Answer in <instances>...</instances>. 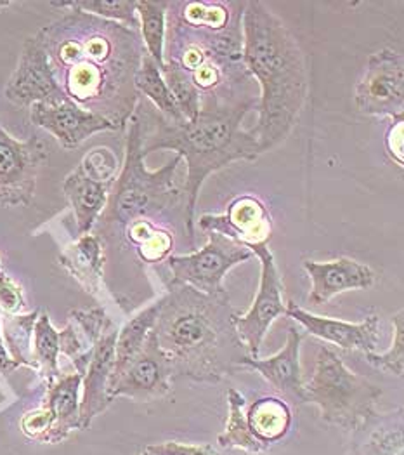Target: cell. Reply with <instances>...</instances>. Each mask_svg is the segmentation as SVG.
<instances>
[{"mask_svg":"<svg viewBox=\"0 0 404 455\" xmlns=\"http://www.w3.org/2000/svg\"><path fill=\"white\" fill-rule=\"evenodd\" d=\"M65 96L125 129L141 100L136 74L145 56L138 30L68 11L37 34Z\"/></svg>","mask_w":404,"mask_h":455,"instance_id":"cell-1","label":"cell"},{"mask_svg":"<svg viewBox=\"0 0 404 455\" xmlns=\"http://www.w3.org/2000/svg\"><path fill=\"white\" fill-rule=\"evenodd\" d=\"M243 9L245 2H169L163 67L186 76L202 108L247 103L236 98V89L252 78L242 58Z\"/></svg>","mask_w":404,"mask_h":455,"instance_id":"cell-2","label":"cell"},{"mask_svg":"<svg viewBox=\"0 0 404 455\" xmlns=\"http://www.w3.org/2000/svg\"><path fill=\"white\" fill-rule=\"evenodd\" d=\"M258 100L233 107H203L191 120L170 122L139 100L136 114L141 120L145 156L158 150H172L186 162L184 227L191 249L194 243V207L205 180L234 162H256L262 155L257 138L243 129V120Z\"/></svg>","mask_w":404,"mask_h":455,"instance_id":"cell-3","label":"cell"},{"mask_svg":"<svg viewBox=\"0 0 404 455\" xmlns=\"http://www.w3.org/2000/svg\"><path fill=\"white\" fill-rule=\"evenodd\" d=\"M242 34L243 65L260 87L257 125L250 132L265 153L285 143L300 118L309 96V65L292 30L265 2H245Z\"/></svg>","mask_w":404,"mask_h":455,"instance_id":"cell-4","label":"cell"},{"mask_svg":"<svg viewBox=\"0 0 404 455\" xmlns=\"http://www.w3.org/2000/svg\"><path fill=\"white\" fill-rule=\"evenodd\" d=\"M153 332L172 363L174 379L221 382L250 356L234 327L227 292L203 294L189 285L165 283Z\"/></svg>","mask_w":404,"mask_h":455,"instance_id":"cell-5","label":"cell"},{"mask_svg":"<svg viewBox=\"0 0 404 455\" xmlns=\"http://www.w3.org/2000/svg\"><path fill=\"white\" fill-rule=\"evenodd\" d=\"M127 127L122 171L111 187L103 214L92 228L103 247L115 243L127 228L138 225L170 228L167 221H170L172 211L184 214V190L178 183V169L183 158L174 155L162 169L149 171L143 152L141 120L136 112Z\"/></svg>","mask_w":404,"mask_h":455,"instance_id":"cell-6","label":"cell"},{"mask_svg":"<svg viewBox=\"0 0 404 455\" xmlns=\"http://www.w3.org/2000/svg\"><path fill=\"white\" fill-rule=\"evenodd\" d=\"M305 403L318 407L321 419L345 431H360L375 418L382 389L371 380L353 372L342 358L321 346L313 376L304 382Z\"/></svg>","mask_w":404,"mask_h":455,"instance_id":"cell-7","label":"cell"},{"mask_svg":"<svg viewBox=\"0 0 404 455\" xmlns=\"http://www.w3.org/2000/svg\"><path fill=\"white\" fill-rule=\"evenodd\" d=\"M209 242L200 249L186 256H170L167 267L170 271L165 283L189 285L209 296H221L224 276L240 263L254 258L252 251L219 233H207Z\"/></svg>","mask_w":404,"mask_h":455,"instance_id":"cell-8","label":"cell"},{"mask_svg":"<svg viewBox=\"0 0 404 455\" xmlns=\"http://www.w3.org/2000/svg\"><path fill=\"white\" fill-rule=\"evenodd\" d=\"M252 254L260 261V280L257 294L245 315L234 313V327L238 338L245 344L250 356H258L260 346L269 332L273 322L287 313V303L283 299V280L280 276L276 259L267 243L250 247Z\"/></svg>","mask_w":404,"mask_h":455,"instance_id":"cell-9","label":"cell"},{"mask_svg":"<svg viewBox=\"0 0 404 455\" xmlns=\"http://www.w3.org/2000/svg\"><path fill=\"white\" fill-rule=\"evenodd\" d=\"M49 156V145L38 136L12 138L0 124V207H28L37 190L38 171Z\"/></svg>","mask_w":404,"mask_h":455,"instance_id":"cell-10","label":"cell"},{"mask_svg":"<svg viewBox=\"0 0 404 455\" xmlns=\"http://www.w3.org/2000/svg\"><path fill=\"white\" fill-rule=\"evenodd\" d=\"M358 110L371 116L404 115V61L394 49H380L368 58L365 74L354 89Z\"/></svg>","mask_w":404,"mask_h":455,"instance_id":"cell-11","label":"cell"},{"mask_svg":"<svg viewBox=\"0 0 404 455\" xmlns=\"http://www.w3.org/2000/svg\"><path fill=\"white\" fill-rule=\"evenodd\" d=\"M172 363L160 347L151 331L141 351L125 365V369L111 380L108 396L131 398L134 402H153L163 398L172 389Z\"/></svg>","mask_w":404,"mask_h":455,"instance_id":"cell-12","label":"cell"},{"mask_svg":"<svg viewBox=\"0 0 404 455\" xmlns=\"http://www.w3.org/2000/svg\"><path fill=\"white\" fill-rule=\"evenodd\" d=\"M4 92L12 105L28 108L36 103L56 105L68 100L54 78L37 34L25 40L18 67L5 84Z\"/></svg>","mask_w":404,"mask_h":455,"instance_id":"cell-13","label":"cell"},{"mask_svg":"<svg viewBox=\"0 0 404 455\" xmlns=\"http://www.w3.org/2000/svg\"><path fill=\"white\" fill-rule=\"evenodd\" d=\"M198 227L203 233H219L250 249L269 242L273 218L258 196L240 195L229 202L224 214H203Z\"/></svg>","mask_w":404,"mask_h":455,"instance_id":"cell-14","label":"cell"},{"mask_svg":"<svg viewBox=\"0 0 404 455\" xmlns=\"http://www.w3.org/2000/svg\"><path fill=\"white\" fill-rule=\"evenodd\" d=\"M30 120L37 127L51 132L65 150L78 148L98 132L118 131L110 120L80 108L70 100L56 105H32Z\"/></svg>","mask_w":404,"mask_h":455,"instance_id":"cell-15","label":"cell"},{"mask_svg":"<svg viewBox=\"0 0 404 455\" xmlns=\"http://www.w3.org/2000/svg\"><path fill=\"white\" fill-rule=\"evenodd\" d=\"M298 325H302L311 336L335 344L342 349H358L375 353L378 347V316L369 315L363 322L353 323L337 320L331 316H320L297 304H287V313Z\"/></svg>","mask_w":404,"mask_h":455,"instance_id":"cell-16","label":"cell"},{"mask_svg":"<svg viewBox=\"0 0 404 455\" xmlns=\"http://www.w3.org/2000/svg\"><path fill=\"white\" fill-rule=\"evenodd\" d=\"M302 339L304 334L298 332L297 327H290L287 342L280 353L269 358L245 356L240 363V369L243 367L258 372L283 396V402H289L292 405H304L305 391L300 369Z\"/></svg>","mask_w":404,"mask_h":455,"instance_id":"cell-17","label":"cell"},{"mask_svg":"<svg viewBox=\"0 0 404 455\" xmlns=\"http://www.w3.org/2000/svg\"><path fill=\"white\" fill-rule=\"evenodd\" d=\"M118 327L113 325L92 342V356L82 378L83 395L80 398V429H89L92 420L110 407L108 396L113 365H115V342Z\"/></svg>","mask_w":404,"mask_h":455,"instance_id":"cell-18","label":"cell"},{"mask_svg":"<svg viewBox=\"0 0 404 455\" xmlns=\"http://www.w3.org/2000/svg\"><path fill=\"white\" fill-rule=\"evenodd\" d=\"M304 269L311 278L309 303H329L335 296L349 291L369 289L376 282L375 271L356 259L338 258L331 261L305 259Z\"/></svg>","mask_w":404,"mask_h":455,"instance_id":"cell-19","label":"cell"},{"mask_svg":"<svg viewBox=\"0 0 404 455\" xmlns=\"http://www.w3.org/2000/svg\"><path fill=\"white\" fill-rule=\"evenodd\" d=\"M58 259L87 294L101 299L105 291V247L94 233L78 236Z\"/></svg>","mask_w":404,"mask_h":455,"instance_id":"cell-20","label":"cell"},{"mask_svg":"<svg viewBox=\"0 0 404 455\" xmlns=\"http://www.w3.org/2000/svg\"><path fill=\"white\" fill-rule=\"evenodd\" d=\"M111 187L91 180L80 167L67 176L63 191L74 211L78 236L92 233V228L107 207Z\"/></svg>","mask_w":404,"mask_h":455,"instance_id":"cell-21","label":"cell"},{"mask_svg":"<svg viewBox=\"0 0 404 455\" xmlns=\"http://www.w3.org/2000/svg\"><path fill=\"white\" fill-rule=\"evenodd\" d=\"M80 389L82 376L75 371L72 374H59L47 384L42 407L54 420V443L65 442L72 431L80 429Z\"/></svg>","mask_w":404,"mask_h":455,"instance_id":"cell-22","label":"cell"},{"mask_svg":"<svg viewBox=\"0 0 404 455\" xmlns=\"http://www.w3.org/2000/svg\"><path fill=\"white\" fill-rule=\"evenodd\" d=\"M249 427L260 442L273 445L283 440L292 427V411L281 398H258L245 412Z\"/></svg>","mask_w":404,"mask_h":455,"instance_id":"cell-23","label":"cell"},{"mask_svg":"<svg viewBox=\"0 0 404 455\" xmlns=\"http://www.w3.org/2000/svg\"><path fill=\"white\" fill-rule=\"evenodd\" d=\"M160 304L162 299L158 298V301L149 304L145 309L136 313L122 329H118V336L115 342V365H113L110 382L125 369V365L145 346L149 332L153 331L156 315L160 311Z\"/></svg>","mask_w":404,"mask_h":455,"instance_id":"cell-24","label":"cell"},{"mask_svg":"<svg viewBox=\"0 0 404 455\" xmlns=\"http://www.w3.org/2000/svg\"><path fill=\"white\" fill-rule=\"evenodd\" d=\"M227 405H229L227 426H226V431L218 438V443L222 449H238L252 455L267 452L271 445L260 442L249 427L247 416H245V405H247L245 396L238 389L231 387L227 391Z\"/></svg>","mask_w":404,"mask_h":455,"instance_id":"cell-25","label":"cell"},{"mask_svg":"<svg viewBox=\"0 0 404 455\" xmlns=\"http://www.w3.org/2000/svg\"><path fill=\"white\" fill-rule=\"evenodd\" d=\"M136 89L139 96L143 94L151 101L154 110L163 115L170 122H184L183 114L178 107V101L174 94L170 92L169 85L165 84L163 76L158 68V65L145 52L141 60V67L136 74Z\"/></svg>","mask_w":404,"mask_h":455,"instance_id":"cell-26","label":"cell"},{"mask_svg":"<svg viewBox=\"0 0 404 455\" xmlns=\"http://www.w3.org/2000/svg\"><path fill=\"white\" fill-rule=\"evenodd\" d=\"M38 315V309L28 315H2V338L9 356L18 367H28L32 371H37L32 344Z\"/></svg>","mask_w":404,"mask_h":455,"instance_id":"cell-27","label":"cell"},{"mask_svg":"<svg viewBox=\"0 0 404 455\" xmlns=\"http://www.w3.org/2000/svg\"><path fill=\"white\" fill-rule=\"evenodd\" d=\"M138 18L141 40L147 56L163 68V47H165V28H167V0H138Z\"/></svg>","mask_w":404,"mask_h":455,"instance_id":"cell-28","label":"cell"},{"mask_svg":"<svg viewBox=\"0 0 404 455\" xmlns=\"http://www.w3.org/2000/svg\"><path fill=\"white\" fill-rule=\"evenodd\" d=\"M34 362L37 367L38 376L45 380V384L56 379L59 371V331H56L51 323L47 313H40L36 329H34V344H32Z\"/></svg>","mask_w":404,"mask_h":455,"instance_id":"cell-29","label":"cell"},{"mask_svg":"<svg viewBox=\"0 0 404 455\" xmlns=\"http://www.w3.org/2000/svg\"><path fill=\"white\" fill-rule=\"evenodd\" d=\"M403 411L398 414L378 416L375 426V418L371 419L373 433L368 435L367 440L356 443L351 455H403Z\"/></svg>","mask_w":404,"mask_h":455,"instance_id":"cell-30","label":"cell"},{"mask_svg":"<svg viewBox=\"0 0 404 455\" xmlns=\"http://www.w3.org/2000/svg\"><path fill=\"white\" fill-rule=\"evenodd\" d=\"M52 7L80 11L101 20L115 21L139 32L138 0H70V2H51Z\"/></svg>","mask_w":404,"mask_h":455,"instance_id":"cell-31","label":"cell"},{"mask_svg":"<svg viewBox=\"0 0 404 455\" xmlns=\"http://www.w3.org/2000/svg\"><path fill=\"white\" fill-rule=\"evenodd\" d=\"M404 313L403 309L392 316V344L384 353H367V362L378 371L401 378L404 372Z\"/></svg>","mask_w":404,"mask_h":455,"instance_id":"cell-32","label":"cell"},{"mask_svg":"<svg viewBox=\"0 0 404 455\" xmlns=\"http://www.w3.org/2000/svg\"><path fill=\"white\" fill-rule=\"evenodd\" d=\"M91 180L98 181V183H107L113 185L116 176H118V158L115 156V153L110 148L99 147L87 153L80 165H78Z\"/></svg>","mask_w":404,"mask_h":455,"instance_id":"cell-33","label":"cell"},{"mask_svg":"<svg viewBox=\"0 0 404 455\" xmlns=\"http://www.w3.org/2000/svg\"><path fill=\"white\" fill-rule=\"evenodd\" d=\"M21 433L37 443H54V420L45 407L27 412L20 420Z\"/></svg>","mask_w":404,"mask_h":455,"instance_id":"cell-34","label":"cell"},{"mask_svg":"<svg viewBox=\"0 0 404 455\" xmlns=\"http://www.w3.org/2000/svg\"><path fill=\"white\" fill-rule=\"evenodd\" d=\"M27 307L23 289L0 269V311L2 315H21Z\"/></svg>","mask_w":404,"mask_h":455,"instance_id":"cell-35","label":"cell"},{"mask_svg":"<svg viewBox=\"0 0 404 455\" xmlns=\"http://www.w3.org/2000/svg\"><path fill=\"white\" fill-rule=\"evenodd\" d=\"M141 455H219L212 445H187L179 442H165L156 445H147Z\"/></svg>","mask_w":404,"mask_h":455,"instance_id":"cell-36","label":"cell"},{"mask_svg":"<svg viewBox=\"0 0 404 455\" xmlns=\"http://www.w3.org/2000/svg\"><path fill=\"white\" fill-rule=\"evenodd\" d=\"M385 148L391 155L392 162L403 167L404 164V124L403 116L394 118L387 134H385Z\"/></svg>","mask_w":404,"mask_h":455,"instance_id":"cell-37","label":"cell"},{"mask_svg":"<svg viewBox=\"0 0 404 455\" xmlns=\"http://www.w3.org/2000/svg\"><path fill=\"white\" fill-rule=\"evenodd\" d=\"M20 369L18 363L9 356L7 349H5V344H4V338H2V332H0V376H9L12 371Z\"/></svg>","mask_w":404,"mask_h":455,"instance_id":"cell-38","label":"cell"},{"mask_svg":"<svg viewBox=\"0 0 404 455\" xmlns=\"http://www.w3.org/2000/svg\"><path fill=\"white\" fill-rule=\"evenodd\" d=\"M9 5H12V2H0V9H4V7H9Z\"/></svg>","mask_w":404,"mask_h":455,"instance_id":"cell-39","label":"cell"},{"mask_svg":"<svg viewBox=\"0 0 404 455\" xmlns=\"http://www.w3.org/2000/svg\"><path fill=\"white\" fill-rule=\"evenodd\" d=\"M138 455H141V454H138Z\"/></svg>","mask_w":404,"mask_h":455,"instance_id":"cell-40","label":"cell"}]
</instances>
